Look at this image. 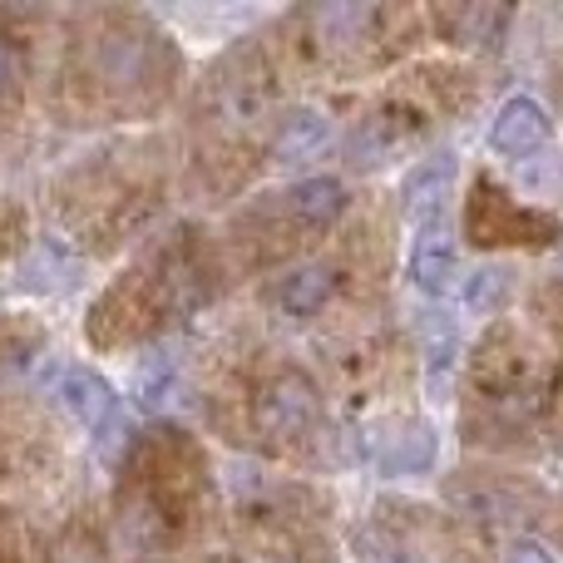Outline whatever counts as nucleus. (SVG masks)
<instances>
[{"label":"nucleus","mask_w":563,"mask_h":563,"mask_svg":"<svg viewBox=\"0 0 563 563\" xmlns=\"http://www.w3.org/2000/svg\"><path fill=\"white\" fill-rule=\"evenodd\" d=\"M410 277H416L420 291L430 297H445L455 287V238L440 218H430L416 238V253H410Z\"/></svg>","instance_id":"obj_4"},{"label":"nucleus","mask_w":563,"mask_h":563,"mask_svg":"<svg viewBox=\"0 0 563 563\" xmlns=\"http://www.w3.org/2000/svg\"><path fill=\"white\" fill-rule=\"evenodd\" d=\"M267 435H301L317 420V386L297 371H282L273 386L263 390V410H257Z\"/></svg>","instance_id":"obj_1"},{"label":"nucleus","mask_w":563,"mask_h":563,"mask_svg":"<svg viewBox=\"0 0 563 563\" xmlns=\"http://www.w3.org/2000/svg\"><path fill=\"white\" fill-rule=\"evenodd\" d=\"M327 139H331L327 119L317 109H297L291 119H282L273 154H277V164H301V158H317L327 148Z\"/></svg>","instance_id":"obj_6"},{"label":"nucleus","mask_w":563,"mask_h":563,"mask_svg":"<svg viewBox=\"0 0 563 563\" xmlns=\"http://www.w3.org/2000/svg\"><path fill=\"white\" fill-rule=\"evenodd\" d=\"M509 301V273L505 267H479L465 277V311L470 317H495Z\"/></svg>","instance_id":"obj_9"},{"label":"nucleus","mask_w":563,"mask_h":563,"mask_svg":"<svg viewBox=\"0 0 563 563\" xmlns=\"http://www.w3.org/2000/svg\"><path fill=\"white\" fill-rule=\"evenodd\" d=\"M287 198H291V213L311 228L331 223V218L346 208V188H341L336 178H307V184H297Z\"/></svg>","instance_id":"obj_8"},{"label":"nucleus","mask_w":563,"mask_h":563,"mask_svg":"<svg viewBox=\"0 0 563 563\" xmlns=\"http://www.w3.org/2000/svg\"><path fill=\"white\" fill-rule=\"evenodd\" d=\"M450 178H455V164H450V154L430 158V164L410 168L406 178V213L410 218H440V203L450 198Z\"/></svg>","instance_id":"obj_5"},{"label":"nucleus","mask_w":563,"mask_h":563,"mask_svg":"<svg viewBox=\"0 0 563 563\" xmlns=\"http://www.w3.org/2000/svg\"><path fill=\"white\" fill-rule=\"evenodd\" d=\"M331 287H336V277L327 267H297V273H287L277 282V307L287 317H311V311L327 307Z\"/></svg>","instance_id":"obj_7"},{"label":"nucleus","mask_w":563,"mask_h":563,"mask_svg":"<svg viewBox=\"0 0 563 563\" xmlns=\"http://www.w3.org/2000/svg\"><path fill=\"white\" fill-rule=\"evenodd\" d=\"M509 563H559L554 549H544L539 539H519L515 549H509Z\"/></svg>","instance_id":"obj_12"},{"label":"nucleus","mask_w":563,"mask_h":563,"mask_svg":"<svg viewBox=\"0 0 563 563\" xmlns=\"http://www.w3.org/2000/svg\"><path fill=\"white\" fill-rule=\"evenodd\" d=\"M15 85H20V59H15V49L0 40V95H5V89H15Z\"/></svg>","instance_id":"obj_13"},{"label":"nucleus","mask_w":563,"mask_h":563,"mask_svg":"<svg viewBox=\"0 0 563 563\" xmlns=\"http://www.w3.org/2000/svg\"><path fill=\"white\" fill-rule=\"evenodd\" d=\"M430 460H435V435L430 430H410L396 450H386L380 465H386V475H420Z\"/></svg>","instance_id":"obj_10"},{"label":"nucleus","mask_w":563,"mask_h":563,"mask_svg":"<svg viewBox=\"0 0 563 563\" xmlns=\"http://www.w3.org/2000/svg\"><path fill=\"white\" fill-rule=\"evenodd\" d=\"M426 356H430V380H435V390H440V386H445V376H450V366H455V331L440 327L435 331V346H430Z\"/></svg>","instance_id":"obj_11"},{"label":"nucleus","mask_w":563,"mask_h":563,"mask_svg":"<svg viewBox=\"0 0 563 563\" xmlns=\"http://www.w3.org/2000/svg\"><path fill=\"white\" fill-rule=\"evenodd\" d=\"M59 396H65V406L75 410V420L85 430H95V435L119 430V396H114V386H109L99 371L75 366L65 376V386H59Z\"/></svg>","instance_id":"obj_3"},{"label":"nucleus","mask_w":563,"mask_h":563,"mask_svg":"<svg viewBox=\"0 0 563 563\" xmlns=\"http://www.w3.org/2000/svg\"><path fill=\"white\" fill-rule=\"evenodd\" d=\"M549 139V114L534 104V99H509L505 109H499L495 129H489V148H495L499 158H529L539 154Z\"/></svg>","instance_id":"obj_2"}]
</instances>
